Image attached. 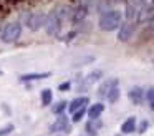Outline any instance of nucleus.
Listing matches in <instances>:
<instances>
[{
    "mask_svg": "<svg viewBox=\"0 0 154 136\" xmlns=\"http://www.w3.org/2000/svg\"><path fill=\"white\" fill-rule=\"evenodd\" d=\"M121 25V12L118 10H108L100 17V28L104 32H113Z\"/></svg>",
    "mask_w": 154,
    "mask_h": 136,
    "instance_id": "f257e3e1",
    "label": "nucleus"
},
{
    "mask_svg": "<svg viewBox=\"0 0 154 136\" xmlns=\"http://www.w3.org/2000/svg\"><path fill=\"white\" fill-rule=\"evenodd\" d=\"M20 35H22L20 23H8V25H5L4 32H2V40L5 43H14L20 38Z\"/></svg>",
    "mask_w": 154,
    "mask_h": 136,
    "instance_id": "f03ea898",
    "label": "nucleus"
},
{
    "mask_svg": "<svg viewBox=\"0 0 154 136\" xmlns=\"http://www.w3.org/2000/svg\"><path fill=\"white\" fill-rule=\"evenodd\" d=\"M45 22H47V17H45V13L37 12V13H32V15L28 17L27 25H28V28H30L32 32H37V30H40L42 27H45Z\"/></svg>",
    "mask_w": 154,
    "mask_h": 136,
    "instance_id": "7ed1b4c3",
    "label": "nucleus"
},
{
    "mask_svg": "<svg viewBox=\"0 0 154 136\" xmlns=\"http://www.w3.org/2000/svg\"><path fill=\"white\" fill-rule=\"evenodd\" d=\"M60 22L61 20L55 15L53 12L47 17V22H45V28H47V33L48 35H57L60 32Z\"/></svg>",
    "mask_w": 154,
    "mask_h": 136,
    "instance_id": "20e7f679",
    "label": "nucleus"
},
{
    "mask_svg": "<svg viewBox=\"0 0 154 136\" xmlns=\"http://www.w3.org/2000/svg\"><path fill=\"white\" fill-rule=\"evenodd\" d=\"M134 30H136V27H134V23L128 20L126 23H123V25H119V32H118V38H119L121 42H128V40H129L131 36L134 35Z\"/></svg>",
    "mask_w": 154,
    "mask_h": 136,
    "instance_id": "39448f33",
    "label": "nucleus"
},
{
    "mask_svg": "<svg viewBox=\"0 0 154 136\" xmlns=\"http://www.w3.org/2000/svg\"><path fill=\"white\" fill-rule=\"evenodd\" d=\"M50 131L51 133H68L70 131V121H68L66 116H60V118H57V121L53 123V125L50 126Z\"/></svg>",
    "mask_w": 154,
    "mask_h": 136,
    "instance_id": "423d86ee",
    "label": "nucleus"
},
{
    "mask_svg": "<svg viewBox=\"0 0 154 136\" xmlns=\"http://www.w3.org/2000/svg\"><path fill=\"white\" fill-rule=\"evenodd\" d=\"M154 15V5H144L143 8H139L137 12V22L139 23H144V22H149Z\"/></svg>",
    "mask_w": 154,
    "mask_h": 136,
    "instance_id": "0eeeda50",
    "label": "nucleus"
},
{
    "mask_svg": "<svg viewBox=\"0 0 154 136\" xmlns=\"http://www.w3.org/2000/svg\"><path fill=\"white\" fill-rule=\"evenodd\" d=\"M101 126H103V123H101L100 118H90V121L86 123V131L90 136H96L98 131L101 129Z\"/></svg>",
    "mask_w": 154,
    "mask_h": 136,
    "instance_id": "6e6552de",
    "label": "nucleus"
},
{
    "mask_svg": "<svg viewBox=\"0 0 154 136\" xmlns=\"http://www.w3.org/2000/svg\"><path fill=\"white\" fill-rule=\"evenodd\" d=\"M128 96H129L131 103H134V105H141V101H143V90L139 88V86H134V88L129 90V93H128Z\"/></svg>",
    "mask_w": 154,
    "mask_h": 136,
    "instance_id": "1a4fd4ad",
    "label": "nucleus"
},
{
    "mask_svg": "<svg viewBox=\"0 0 154 136\" xmlns=\"http://www.w3.org/2000/svg\"><path fill=\"white\" fill-rule=\"evenodd\" d=\"M114 86H118V80L116 78H111V80H106V81L103 83V85L100 86V90H98V95L103 98V96H106L108 93H109L111 88H114Z\"/></svg>",
    "mask_w": 154,
    "mask_h": 136,
    "instance_id": "9d476101",
    "label": "nucleus"
},
{
    "mask_svg": "<svg viewBox=\"0 0 154 136\" xmlns=\"http://www.w3.org/2000/svg\"><path fill=\"white\" fill-rule=\"evenodd\" d=\"M121 131L124 133V134H129V133L136 131V118L134 116H131V118H128L126 121L121 125Z\"/></svg>",
    "mask_w": 154,
    "mask_h": 136,
    "instance_id": "9b49d317",
    "label": "nucleus"
},
{
    "mask_svg": "<svg viewBox=\"0 0 154 136\" xmlns=\"http://www.w3.org/2000/svg\"><path fill=\"white\" fill-rule=\"evenodd\" d=\"M85 105H88V98L86 96H80V98H75L73 101L70 103V111L73 113V111H76V109H80V108H83Z\"/></svg>",
    "mask_w": 154,
    "mask_h": 136,
    "instance_id": "f8f14e48",
    "label": "nucleus"
},
{
    "mask_svg": "<svg viewBox=\"0 0 154 136\" xmlns=\"http://www.w3.org/2000/svg\"><path fill=\"white\" fill-rule=\"evenodd\" d=\"M53 13L58 17L60 20H63V18H68L70 17V13H71V8L68 5H58L57 8L53 10Z\"/></svg>",
    "mask_w": 154,
    "mask_h": 136,
    "instance_id": "ddd939ff",
    "label": "nucleus"
},
{
    "mask_svg": "<svg viewBox=\"0 0 154 136\" xmlns=\"http://www.w3.org/2000/svg\"><path fill=\"white\" fill-rule=\"evenodd\" d=\"M101 75H103V73H101L100 70H98V71L90 73V75H88L86 78H85V83H83V86H81V88H88V86H91L93 83H96L98 80L101 78Z\"/></svg>",
    "mask_w": 154,
    "mask_h": 136,
    "instance_id": "4468645a",
    "label": "nucleus"
},
{
    "mask_svg": "<svg viewBox=\"0 0 154 136\" xmlns=\"http://www.w3.org/2000/svg\"><path fill=\"white\" fill-rule=\"evenodd\" d=\"M104 111V105L101 103H96V105H91L90 109H88V116L90 118H100V115Z\"/></svg>",
    "mask_w": 154,
    "mask_h": 136,
    "instance_id": "2eb2a0df",
    "label": "nucleus"
},
{
    "mask_svg": "<svg viewBox=\"0 0 154 136\" xmlns=\"http://www.w3.org/2000/svg\"><path fill=\"white\" fill-rule=\"evenodd\" d=\"M137 12H139V10H137L131 2H128V3H126V12H124V17H126V20L133 22V20L137 17Z\"/></svg>",
    "mask_w": 154,
    "mask_h": 136,
    "instance_id": "dca6fc26",
    "label": "nucleus"
},
{
    "mask_svg": "<svg viewBox=\"0 0 154 136\" xmlns=\"http://www.w3.org/2000/svg\"><path fill=\"white\" fill-rule=\"evenodd\" d=\"M86 15H88V7L86 5H81V3H80V7H78V8L73 12V20H75V22H81V20H83Z\"/></svg>",
    "mask_w": 154,
    "mask_h": 136,
    "instance_id": "f3484780",
    "label": "nucleus"
},
{
    "mask_svg": "<svg viewBox=\"0 0 154 136\" xmlns=\"http://www.w3.org/2000/svg\"><path fill=\"white\" fill-rule=\"evenodd\" d=\"M48 76H50V73H30V75H22L20 80L22 81H32V80H43Z\"/></svg>",
    "mask_w": 154,
    "mask_h": 136,
    "instance_id": "a211bd4d",
    "label": "nucleus"
},
{
    "mask_svg": "<svg viewBox=\"0 0 154 136\" xmlns=\"http://www.w3.org/2000/svg\"><path fill=\"white\" fill-rule=\"evenodd\" d=\"M51 100H53V93H51V90H43V91H42V105L48 106L51 103Z\"/></svg>",
    "mask_w": 154,
    "mask_h": 136,
    "instance_id": "6ab92c4d",
    "label": "nucleus"
},
{
    "mask_svg": "<svg viewBox=\"0 0 154 136\" xmlns=\"http://www.w3.org/2000/svg\"><path fill=\"white\" fill-rule=\"evenodd\" d=\"M106 98L109 100V103H116L118 100H119V88H118V86L111 88V90H109V93L106 95Z\"/></svg>",
    "mask_w": 154,
    "mask_h": 136,
    "instance_id": "aec40b11",
    "label": "nucleus"
},
{
    "mask_svg": "<svg viewBox=\"0 0 154 136\" xmlns=\"http://www.w3.org/2000/svg\"><path fill=\"white\" fill-rule=\"evenodd\" d=\"M66 105H68L66 101H60V103H57V105L53 106V113H55V115H61V113L65 111V108H66Z\"/></svg>",
    "mask_w": 154,
    "mask_h": 136,
    "instance_id": "412c9836",
    "label": "nucleus"
},
{
    "mask_svg": "<svg viewBox=\"0 0 154 136\" xmlns=\"http://www.w3.org/2000/svg\"><path fill=\"white\" fill-rule=\"evenodd\" d=\"M83 115H85V106H83V108H80V109H76V111H73V118H71V119H73V123H78L81 118H83Z\"/></svg>",
    "mask_w": 154,
    "mask_h": 136,
    "instance_id": "4be33fe9",
    "label": "nucleus"
},
{
    "mask_svg": "<svg viewBox=\"0 0 154 136\" xmlns=\"http://www.w3.org/2000/svg\"><path fill=\"white\" fill-rule=\"evenodd\" d=\"M146 98H147V101H149L151 108L154 109V86H152V88H149V90L146 91Z\"/></svg>",
    "mask_w": 154,
    "mask_h": 136,
    "instance_id": "5701e85b",
    "label": "nucleus"
},
{
    "mask_svg": "<svg viewBox=\"0 0 154 136\" xmlns=\"http://www.w3.org/2000/svg\"><path fill=\"white\" fill-rule=\"evenodd\" d=\"M129 2L133 3V5L136 7L137 10H139V8H143L144 5H147V0H129Z\"/></svg>",
    "mask_w": 154,
    "mask_h": 136,
    "instance_id": "b1692460",
    "label": "nucleus"
},
{
    "mask_svg": "<svg viewBox=\"0 0 154 136\" xmlns=\"http://www.w3.org/2000/svg\"><path fill=\"white\" fill-rule=\"evenodd\" d=\"M12 129H14V126L12 125H8V126H5L4 129H0V136H4V134H7V133H10Z\"/></svg>",
    "mask_w": 154,
    "mask_h": 136,
    "instance_id": "393cba45",
    "label": "nucleus"
},
{
    "mask_svg": "<svg viewBox=\"0 0 154 136\" xmlns=\"http://www.w3.org/2000/svg\"><path fill=\"white\" fill-rule=\"evenodd\" d=\"M146 128H147V121H143V123H141V126H139V133H144V131H146Z\"/></svg>",
    "mask_w": 154,
    "mask_h": 136,
    "instance_id": "a878e982",
    "label": "nucleus"
},
{
    "mask_svg": "<svg viewBox=\"0 0 154 136\" xmlns=\"http://www.w3.org/2000/svg\"><path fill=\"white\" fill-rule=\"evenodd\" d=\"M68 88H70V83H61V85H60L61 91H65V90H68Z\"/></svg>",
    "mask_w": 154,
    "mask_h": 136,
    "instance_id": "bb28decb",
    "label": "nucleus"
},
{
    "mask_svg": "<svg viewBox=\"0 0 154 136\" xmlns=\"http://www.w3.org/2000/svg\"><path fill=\"white\" fill-rule=\"evenodd\" d=\"M149 27H151V28H152V30H154V15H152V18H151V20H149Z\"/></svg>",
    "mask_w": 154,
    "mask_h": 136,
    "instance_id": "cd10ccee",
    "label": "nucleus"
},
{
    "mask_svg": "<svg viewBox=\"0 0 154 136\" xmlns=\"http://www.w3.org/2000/svg\"><path fill=\"white\" fill-rule=\"evenodd\" d=\"M152 5H154V0H152Z\"/></svg>",
    "mask_w": 154,
    "mask_h": 136,
    "instance_id": "c85d7f7f",
    "label": "nucleus"
}]
</instances>
